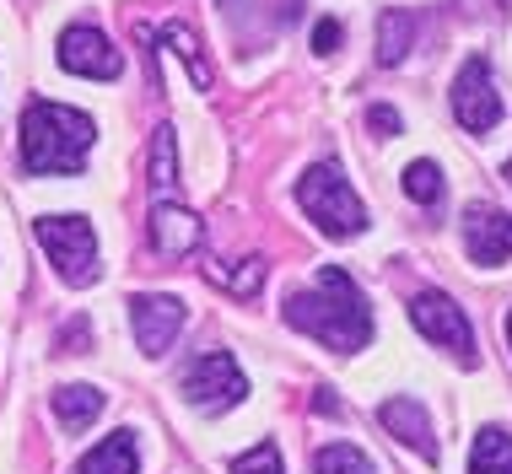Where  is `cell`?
I'll use <instances>...</instances> for the list:
<instances>
[{
    "instance_id": "11",
    "label": "cell",
    "mask_w": 512,
    "mask_h": 474,
    "mask_svg": "<svg viewBox=\"0 0 512 474\" xmlns=\"http://www.w3.org/2000/svg\"><path fill=\"white\" fill-rule=\"evenodd\" d=\"M151 243H157V254L184 259L205 243V221L195 211H184L178 200H157L151 205Z\"/></svg>"
},
{
    "instance_id": "22",
    "label": "cell",
    "mask_w": 512,
    "mask_h": 474,
    "mask_svg": "<svg viewBox=\"0 0 512 474\" xmlns=\"http://www.w3.org/2000/svg\"><path fill=\"white\" fill-rule=\"evenodd\" d=\"M232 474H286L281 448H275V442H254L248 453L232 458Z\"/></svg>"
},
{
    "instance_id": "27",
    "label": "cell",
    "mask_w": 512,
    "mask_h": 474,
    "mask_svg": "<svg viewBox=\"0 0 512 474\" xmlns=\"http://www.w3.org/2000/svg\"><path fill=\"white\" fill-rule=\"evenodd\" d=\"M507 345H512V313H507Z\"/></svg>"
},
{
    "instance_id": "17",
    "label": "cell",
    "mask_w": 512,
    "mask_h": 474,
    "mask_svg": "<svg viewBox=\"0 0 512 474\" xmlns=\"http://www.w3.org/2000/svg\"><path fill=\"white\" fill-rule=\"evenodd\" d=\"M469 474H512V437L502 426H486L469 453Z\"/></svg>"
},
{
    "instance_id": "15",
    "label": "cell",
    "mask_w": 512,
    "mask_h": 474,
    "mask_svg": "<svg viewBox=\"0 0 512 474\" xmlns=\"http://www.w3.org/2000/svg\"><path fill=\"white\" fill-rule=\"evenodd\" d=\"M415 33H421V22H415V11L405 6H389L378 17V65H399L405 54L415 49Z\"/></svg>"
},
{
    "instance_id": "5",
    "label": "cell",
    "mask_w": 512,
    "mask_h": 474,
    "mask_svg": "<svg viewBox=\"0 0 512 474\" xmlns=\"http://www.w3.org/2000/svg\"><path fill=\"white\" fill-rule=\"evenodd\" d=\"M178 388H184V399L205 415H221V410H232V404L248 399V378H243L238 361H232V351H200L184 367Z\"/></svg>"
},
{
    "instance_id": "16",
    "label": "cell",
    "mask_w": 512,
    "mask_h": 474,
    "mask_svg": "<svg viewBox=\"0 0 512 474\" xmlns=\"http://www.w3.org/2000/svg\"><path fill=\"white\" fill-rule=\"evenodd\" d=\"M157 38H162V44H168V49L178 54V60L189 65V76H195V87H200V92H211V81H216V76H211V60L200 54V38L189 33L184 22H162V33H157Z\"/></svg>"
},
{
    "instance_id": "4",
    "label": "cell",
    "mask_w": 512,
    "mask_h": 474,
    "mask_svg": "<svg viewBox=\"0 0 512 474\" xmlns=\"http://www.w3.org/2000/svg\"><path fill=\"white\" fill-rule=\"evenodd\" d=\"M33 232H38V248L49 254L54 275L65 286L98 281V232H92L87 216H38Z\"/></svg>"
},
{
    "instance_id": "23",
    "label": "cell",
    "mask_w": 512,
    "mask_h": 474,
    "mask_svg": "<svg viewBox=\"0 0 512 474\" xmlns=\"http://www.w3.org/2000/svg\"><path fill=\"white\" fill-rule=\"evenodd\" d=\"M340 44H345V27H340L335 17H324V22L313 27V49H318V54H335Z\"/></svg>"
},
{
    "instance_id": "18",
    "label": "cell",
    "mask_w": 512,
    "mask_h": 474,
    "mask_svg": "<svg viewBox=\"0 0 512 474\" xmlns=\"http://www.w3.org/2000/svg\"><path fill=\"white\" fill-rule=\"evenodd\" d=\"M151 189H157V200H173V189H178V157H173V130L168 124L151 135Z\"/></svg>"
},
{
    "instance_id": "2",
    "label": "cell",
    "mask_w": 512,
    "mask_h": 474,
    "mask_svg": "<svg viewBox=\"0 0 512 474\" xmlns=\"http://www.w3.org/2000/svg\"><path fill=\"white\" fill-rule=\"evenodd\" d=\"M92 141H98V124L81 108L49 103V97H33L22 108V167L27 173H38V178L81 173L92 157Z\"/></svg>"
},
{
    "instance_id": "21",
    "label": "cell",
    "mask_w": 512,
    "mask_h": 474,
    "mask_svg": "<svg viewBox=\"0 0 512 474\" xmlns=\"http://www.w3.org/2000/svg\"><path fill=\"white\" fill-rule=\"evenodd\" d=\"M216 281L232 291V297H254L265 286V259H238V270H216Z\"/></svg>"
},
{
    "instance_id": "14",
    "label": "cell",
    "mask_w": 512,
    "mask_h": 474,
    "mask_svg": "<svg viewBox=\"0 0 512 474\" xmlns=\"http://www.w3.org/2000/svg\"><path fill=\"white\" fill-rule=\"evenodd\" d=\"M98 415H103V388H92V383L54 388V421H60L65 431H87Z\"/></svg>"
},
{
    "instance_id": "12",
    "label": "cell",
    "mask_w": 512,
    "mask_h": 474,
    "mask_svg": "<svg viewBox=\"0 0 512 474\" xmlns=\"http://www.w3.org/2000/svg\"><path fill=\"white\" fill-rule=\"evenodd\" d=\"M378 421H383V431H389L394 442H405V448H415L432 464L437 458V442H432V421H426V410H421V399H383L378 404Z\"/></svg>"
},
{
    "instance_id": "28",
    "label": "cell",
    "mask_w": 512,
    "mask_h": 474,
    "mask_svg": "<svg viewBox=\"0 0 512 474\" xmlns=\"http://www.w3.org/2000/svg\"><path fill=\"white\" fill-rule=\"evenodd\" d=\"M507 178H512V162H507Z\"/></svg>"
},
{
    "instance_id": "9",
    "label": "cell",
    "mask_w": 512,
    "mask_h": 474,
    "mask_svg": "<svg viewBox=\"0 0 512 474\" xmlns=\"http://www.w3.org/2000/svg\"><path fill=\"white\" fill-rule=\"evenodd\" d=\"M130 324L146 356H168L173 340L184 334V302L162 297V291H141V297H130Z\"/></svg>"
},
{
    "instance_id": "24",
    "label": "cell",
    "mask_w": 512,
    "mask_h": 474,
    "mask_svg": "<svg viewBox=\"0 0 512 474\" xmlns=\"http://www.w3.org/2000/svg\"><path fill=\"white\" fill-rule=\"evenodd\" d=\"M367 124L383 135V141H394V135H399V114H394L389 103H372V108H367Z\"/></svg>"
},
{
    "instance_id": "25",
    "label": "cell",
    "mask_w": 512,
    "mask_h": 474,
    "mask_svg": "<svg viewBox=\"0 0 512 474\" xmlns=\"http://www.w3.org/2000/svg\"><path fill=\"white\" fill-rule=\"evenodd\" d=\"M71 345H76V351L87 345V318H76V324H65V329H60V351H71Z\"/></svg>"
},
{
    "instance_id": "13",
    "label": "cell",
    "mask_w": 512,
    "mask_h": 474,
    "mask_svg": "<svg viewBox=\"0 0 512 474\" xmlns=\"http://www.w3.org/2000/svg\"><path fill=\"white\" fill-rule=\"evenodd\" d=\"M141 469V448H135V431H114L98 448L76 464V474H135Z\"/></svg>"
},
{
    "instance_id": "3",
    "label": "cell",
    "mask_w": 512,
    "mask_h": 474,
    "mask_svg": "<svg viewBox=\"0 0 512 474\" xmlns=\"http://www.w3.org/2000/svg\"><path fill=\"white\" fill-rule=\"evenodd\" d=\"M297 205H302V216L329 237H356L367 227V205L356 200V189L345 184V173L335 162H313L308 173L297 178Z\"/></svg>"
},
{
    "instance_id": "19",
    "label": "cell",
    "mask_w": 512,
    "mask_h": 474,
    "mask_svg": "<svg viewBox=\"0 0 512 474\" xmlns=\"http://www.w3.org/2000/svg\"><path fill=\"white\" fill-rule=\"evenodd\" d=\"M313 474H378V469H372V458L362 448H351V442H324V448L313 453Z\"/></svg>"
},
{
    "instance_id": "7",
    "label": "cell",
    "mask_w": 512,
    "mask_h": 474,
    "mask_svg": "<svg viewBox=\"0 0 512 474\" xmlns=\"http://www.w3.org/2000/svg\"><path fill=\"white\" fill-rule=\"evenodd\" d=\"M410 324L421 329L432 345H442V351L475 361V329H469L464 308L448 297V291H415L410 297Z\"/></svg>"
},
{
    "instance_id": "1",
    "label": "cell",
    "mask_w": 512,
    "mask_h": 474,
    "mask_svg": "<svg viewBox=\"0 0 512 474\" xmlns=\"http://www.w3.org/2000/svg\"><path fill=\"white\" fill-rule=\"evenodd\" d=\"M286 324L313 334L329 351H362L372 340V308L340 264L318 270V291H292L286 297Z\"/></svg>"
},
{
    "instance_id": "10",
    "label": "cell",
    "mask_w": 512,
    "mask_h": 474,
    "mask_svg": "<svg viewBox=\"0 0 512 474\" xmlns=\"http://www.w3.org/2000/svg\"><path fill=\"white\" fill-rule=\"evenodd\" d=\"M464 254L475 264H507L512 259V216L496 205H469L464 211Z\"/></svg>"
},
{
    "instance_id": "6",
    "label": "cell",
    "mask_w": 512,
    "mask_h": 474,
    "mask_svg": "<svg viewBox=\"0 0 512 474\" xmlns=\"http://www.w3.org/2000/svg\"><path fill=\"white\" fill-rule=\"evenodd\" d=\"M453 119H459L469 135H491L496 124H502V92H496V81H491L486 54H469L459 81H453Z\"/></svg>"
},
{
    "instance_id": "20",
    "label": "cell",
    "mask_w": 512,
    "mask_h": 474,
    "mask_svg": "<svg viewBox=\"0 0 512 474\" xmlns=\"http://www.w3.org/2000/svg\"><path fill=\"white\" fill-rule=\"evenodd\" d=\"M405 194L415 205H437L442 200V167L437 162H410L405 167Z\"/></svg>"
},
{
    "instance_id": "26",
    "label": "cell",
    "mask_w": 512,
    "mask_h": 474,
    "mask_svg": "<svg viewBox=\"0 0 512 474\" xmlns=\"http://www.w3.org/2000/svg\"><path fill=\"white\" fill-rule=\"evenodd\" d=\"M313 410H318V415H340V399H329V388H318Z\"/></svg>"
},
{
    "instance_id": "8",
    "label": "cell",
    "mask_w": 512,
    "mask_h": 474,
    "mask_svg": "<svg viewBox=\"0 0 512 474\" xmlns=\"http://www.w3.org/2000/svg\"><path fill=\"white\" fill-rule=\"evenodd\" d=\"M60 65L71 76H87V81H114L124 71V54L108 44V33H98L92 22H71L60 33Z\"/></svg>"
}]
</instances>
